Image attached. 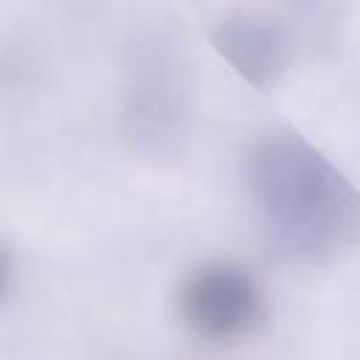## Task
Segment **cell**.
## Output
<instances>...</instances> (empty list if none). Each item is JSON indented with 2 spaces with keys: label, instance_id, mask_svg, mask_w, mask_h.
Instances as JSON below:
<instances>
[{
  "label": "cell",
  "instance_id": "6da1fadb",
  "mask_svg": "<svg viewBox=\"0 0 360 360\" xmlns=\"http://www.w3.org/2000/svg\"><path fill=\"white\" fill-rule=\"evenodd\" d=\"M248 188L267 245L287 259H332L360 231V194L292 132L256 143L248 160Z\"/></svg>",
  "mask_w": 360,
  "mask_h": 360
},
{
  "label": "cell",
  "instance_id": "7a4b0ae2",
  "mask_svg": "<svg viewBox=\"0 0 360 360\" xmlns=\"http://www.w3.org/2000/svg\"><path fill=\"white\" fill-rule=\"evenodd\" d=\"M183 323L202 340L233 343L259 329L267 312L264 287L239 262L211 259L186 273L177 290Z\"/></svg>",
  "mask_w": 360,
  "mask_h": 360
},
{
  "label": "cell",
  "instance_id": "3957f363",
  "mask_svg": "<svg viewBox=\"0 0 360 360\" xmlns=\"http://www.w3.org/2000/svg\"><path fill=\"white\" fill-rule=\"evenodd\" d=\"M219 48L256 84L273 82V76L281 70V42L264 25L228 22L222 25Z\"/></svg>",
  "mask_w": 360,
  "mask_h": 360
}]
</instances>
